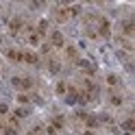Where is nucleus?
<instances>
[{"label": "nucleus", "mask_w": 135, "mask_h": 135, "mask_svg": "<svg viewBox=\"0 0 135 135\" xmlns=\"http://www.w3.org/2000/svg\"><path fill=\"white\" fill-rule=\"evenodd\" d=\"M122 129H124L126 133H133V131H135V122H133V118H126V120L122 122Z\"/></svg>", "instance_id": "obj_17"}, {"label": "nucleus", "mask_w": 135, "mask_h": 135, "mask_svg": "<svg viewBox=\"0 0 135 135\" xmlns=\"http://www.w3.org/2000/svg\"><path fill=\"white\" fill-rule=\"evenodd\" d=\"M50 48H65V37H63L61 31L50 33Z\"/></svg>", "instance_id": "obj_5"}, {"label": "nucleus", "mask_w": 135, "mask_h": 135, "mask_svg": "<svg viewBox=\"0 0 135 135\" xmlns=\"http://www.w3.org/2000/svg\"><path fill=\"white\" fill-rule=\"evenodd\" d=\"M2 129H4V124H2V122H0V133H2Z\"/></svg>", "instance_id": "obj_24"}, {"label": "nucleus", "mask_w": 135, "mask_h": 135, "mask_svg": "<svg viewBox=\"0 0 135 135\" xmlns=\"http://www.w3.org/2000/svg\"><path fill=\"white\" fill-rule=\"evenodd\" d=\"M35 33H37L39 37H44L46 33H48V20H39V22H37V28H35Z\"/></svg>", "instance_id": "obj_13"}, {"label": "nucleus", "mask_w": 135, "mask_h": 135, "mask_svg": "<svg viewBox=\"0 0 135 135\" xmlns=\"http://www.w3.org/2000/svg\"><path fill=\"white\" fill-rule=\"evenodd\" d=\"M50 126H52L55 131L63 129V126H65V118H63V115H55V118H52V124H50Z\"/></svg>", "instance_id": "obj_14"}, {"label": "nucleus", "mask_w": 135, "mask_h": 135, "mask_svg": "<svg viewBox=\"0 0 135 135\" xmlns=\"http://www.w3.org/2000/svg\"><path fill=\"white\" fill-rule=\"evenodd\" d=\"M48 72L50 74H59L61 72V61H59V59H55V57H48Z\"/></svg>", "instance_id": "obj_9"}, {"label": "nucleus", "mask_w": 135, "mask_h": 135, "mask_svg": "<svg viewBox=\"0 0 135 135\" xmlns=\"http://www.w3.org/2000/svg\"><path fill=\"white\" fill-rule=\"evenodd\" d=\"M7 113H9V107L4 103H0V115H7Z\"/></svg>", "instance_id": "obj_22"}, {"label": "nucleus", "mask_w": 135, "mask_h": 135, "mask_svg": "<svg viewBox=\"0 0 135 135\" xmlns=\"http://www.w3.org/2000/svg\"><path fill=\"white\" fill-rule=\"evenodd\" d=\"M18 103H20V105H28V103H31V96H26V94H18Z\"/></svg>", "instance_id": "obj_20"}, {"label": "nucleus", "mask_w": 135, "mask_h": 135, "mask_svg": "<svg viewBox=\"0 0 135 135\" xmlns=\"http://www.w3.org/2000/svg\"><path fill=\"white\" fill-rule=\"evenodd\" d=\"M65 100L70 105H76V103H81L83 105V98H81V89L79 87H72V85H68V91H65Z\"/></svg>", "instance_id": "obj_2"}, {"label": "nucleus", "mask_w": 135, "mask_h": 135, "mask_svg": "<svg viewBox=\"0 0 135 135\" xmlns=\"http://www.w3.org/2000/svg\"><path fill=\"white\" fill-rule=\"evenodd\" d=\"M22 61L24 63H31V65H37L39 63V55L33 52V50H22Z\"/></svg>", "instance_id": "obj_7"}, {"label": "nucleus", "mask_w": 135, "mask_h": 135, "mask_svg": "<svg viewBox=\"0 0 135 135\" xmlns=\"http://www.w3.org/2000/svg\"><path fill=\"white\" fill-rule=\"evenodd\" d=\"M65 57H68V59H70V61H72V63H76V61H79V59H81V57H79V50H76V48H74V46H65Z\"/></svg>", "instance_id": "obj_11"}, {"label": "nucleus", "mask_w": 135, "mask_h": 135, "mask_svg": "<svg viewBox=\"0 0 135 135\" xmlns=\"http://www.w3.org/2000/svg\"><path fill=\"white\" fill-rule=\"evenodd\" d=\"M7 59H9V61H22V50H15V48H9L7 50Z\"/></svg>", "instance_id": "obj_12"}, {"label": "nucleus", "mask_w": 135, "mask_h": 135, "mask_svg": "<svg viewBox=\"0 0 135 135\" xmlns=\"http://www.w3.org/2000/svg\"><path fill=\"white\" fill-rule=\"evenodd\" d=\"M107 85L109 87H118V85H120V76H118V74H107Z\"/></svg>", "instance_id": "obj_15"}, {"label": "nucleus", "mask_w": 135, "mask_h": 135, "mask_svg": "<svg viewBox=\"0 0 135 135\" xmlns=\"http://www.w3.org/2000/svg\"><path fill=\"white\" fill-rule=\"evenodd\" d=\"M76 65H79L81 70H83V72L87 74V76H94V74H96V68L91 65V63L87 61V59H79V61H76Z\"/></svg>", "instance_id": "obj_8"}, {"label": "nucleus", "mask_w": 135, "mask_h": 135, "mask_svg": "<svg viewBox=\"0 0 135 135\" xmlns=\"http://www.w3.org/2000/svg\"><path fill=\"white\" fill-rule=\"evenodd\" d=\"M83 135H94V133H91V131H85V133H83Z\"/></svg>", "instance_id": "obj_23"}, {"label": "nucleus", "mask_w": 135, "mask_h": 135, "mask_svg": "<svg viewBox=\"0 0 135 135\" xmlns=\"http://www.w3.org/2000/svg\"><path fill=\"white\" fill-rule=\"evenodd\" d=\"M120 26H122V37H133L135 35V22L131 20V18H126V20H122V24H120Z\"/></svg>", "instance_id": "obj_6"}, {"label": "nucleus", "mask_w": 135, "mask_h": 135, "mask_svg": "<svg viewBox=\"0 0 135 135\" xmlns=\"http://www.w3.org/2000/svg\"><path fill=\"white\" fill-rule=\"evenodd\" d=\"M55 91H57L59 96H65V91H68V85H65L63 81H59V83H57V87H55Z\"/></svg>", "instance_id": "obj_19"}, {"label": "nucleus", "mask_w": 135, "mask_h": 135, "mask_svg": "<svg viewBox=\"0 0 135 135\" xmlns=\"http://www.w3.org/2000/svg\"><path fill=\"white\" fill-rule=\"evenodd\" d=\"M2 133H4V135H18V129H13V126H7V124H4Z\"/></svg>", "instance_id": "obj_21"}, {"label": "nucleus", "mask_w": 135, "mask_h": 135, "mask_svg": "<svg viewBox=\"0 0 135 135\" xmlns=\"http://www.w3.org/2000/svg\"><path fill=\"white\" fill-rule=\"evenodd\" d=\"M94 31H96V35H98L100 39L111 37V22H109L107 18H103V15H98V18H96V24H94Z\"/></svg>", "instance_id": "obj_1"}, {"label": "nucleus", "mask_w": 135, "mask_h": 135, "mask_svg": "<svg viewBox=\"0 0 135 135\" xmlns=\"http://www.w3.org/2000/svg\"><path fill=\"white\" fill-rule=\"evenodd\" d=\"M109 103H111L113 107H120V105H122V96H120V94H115V91H111V96H109Z\"/></svg>", "instance_id": "obj_18"}, {"label": "nucleus", "mask_w": 135, "mask_h": 135, "mask_svg": "<svg viewBox=\"0 0 135 135\" xmlns=\"http://www.w3.org/2000/svg\"><path fill=\"white\" fill-rule=\"evenodd\" d=\"M26 115H31V109L28 107H18L13 111V118H26Z\"/></svg>", "instance_id": "obj_16"}, {"label": "nucleus", "mask_w": 135, "mask_h": 135, "mask_svg": "<svg viewBox=\"0 0 135 135\" xmlns=\"http://www.w3.org/2000/svg\"><path fill=\"white\" fill-rule=\"evenodd\" d=\"M124 135H133V133H124Z\"/></svg>", "instance_id": "obj_25"}, {"label": "nucleus", "mask_w": 135, "mask_h": 135, "mask_svg": "<svg viewBox=\"0 0 135 135\" xmlns=\"http://www.w3.org/2000/svg\"><path fill=\"white\" fill-rule=\"evenodd\" d=\"M22 26H24V20H22V18H13V20L9 22V31L13 33V35H18V33L22 31Z\"/></svg>", "instance_id": "obj_10"}, {"label": "nucleus", "mask_w": 135, "mask_h": 135, "mask_svg": "<svg viewBox=\"0 0 135 135\" xmlns=\"http://www.w3.org/2000/svg\"><path fill=\"white\" fill-rule=\"evenodd\" d=\"M72 15H70V4H61L55 9V20L57 22H68Z\"/></svg>", "instance_id": "obj_4"}, {"label": "nucleus", "mask_w": 135, "mask_h": 135, "mask_svg": "<svg viewBox=\"0 0 135 135\" xmlns=\"http://www.w3.org/2000/svg\"><path fill=\"white\" fill-rule=\"evenodd\" d=\"M11 85L18 87V89H22V91H28V89L33 87V81L26 79V76H13V79H11Z\"/></svg>", "instance_id": "obj_3"}]
</instances>
